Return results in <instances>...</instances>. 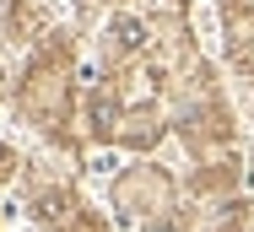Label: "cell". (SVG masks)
<instances>
[{"label": "cell", "instance_id": "2", "mask_svg": "<svg viewBox=\"0 0 254 232\" xmlns=\"http://www.w3.org/2000/svg\"><path fill=\"white\" fill-rule=\"evenodd\" d=\"M238 5H244V11H254V0H238Z\"/></svg>", "mask_w": 254, "mask_h": 232}, {"label": "cell", "instance_id": "3", "mask_svg": "<svg viewBox=\"0 0 254 232\" xmlns=\"http://www.w3.org/2000/svg\"><path fill=\"white\" fill-rule=\"evenodd\" d=\"M152 232H173V227H152Z\"/></svg>", "mask_w": 254, "mask_h": 232}, {"label": "cell", "instance_id": "1", "mask_svg": "<svg viewBox=\"0 0 254 232\" xmlns=\"http://www.w3.org/2000/svg\"><path fill=\"white\" fill-rule=\"evenodd\" d=\"M114 38H119V49H141V44H146V27H141V22H130V16H125V22H119V27H114Z\"/></svg>", "mask_w": 254, "mask_h": 232}]
</instances>
